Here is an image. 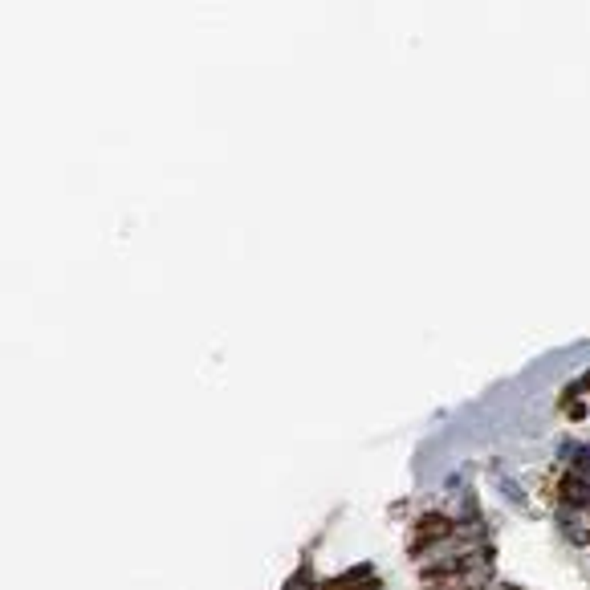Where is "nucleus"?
Returning a JSON list of instances; mask_svg holds the SVG:
<instances>
[{
	"instance_id": "nucleus-1",
	"label": "nucleus",
	"mask_w": 590,
	"mask_h": 590,
	"mask_svg": "<svg viewBox=\"0 0 590 590\" xmlns=\"http://www.w3.org/2000/svg\"><path fill=\"white\" fill-rule=\"evenodd\" d=\"M456 529L460 525L452 521V517H444V513H427V517H420V521H415V554L424 550L427 541H432V545H436V541H448Z\"/></svg>"
},
{
	"instance_id": "nucleus-2",
	"label": "nucleus",
	"mask_w": 590,
	"mask_h": 590,
	"mask_svg": "<svg viewBox=\"0 0 590 590\" xmlns=\"http://www.w3.org/2000/svg\"><path fill=\"white\" fill-rule=\"evenodd\" d=\"M562 501L570 509H590V480L578 473H566L562 476Z\"/></svg>"
},
{
	"instance_id": "nucleus-3",
	"label": "nucleus",
	"mask_w": 590,
	"mask_h": 590,
	"mask_svg": "<svg viewBox=\"0 0 590 590\" xmlns=\"http://www.w3.org/2000/svg\"><path fill=\"white\" fill-rule=\"evenodd\" d=\"M590 473V452H578V476Z\"/></svg>"
},
{
	"instance_id": "nucleus-4",
	"label": "nucleus",
	"mask_w": 590,
	"mask_h": 590,
	"mask_svg": "<svg viewBox=\"0 0 590 590\" xmlns=\"http://www.w3.org/2000/svg\"><path fill=\"white\" fill-rule=\"evenodd\" d=\"M582 387H590V375H586V378H582Z\"/></svg>"
}]
</instances>
